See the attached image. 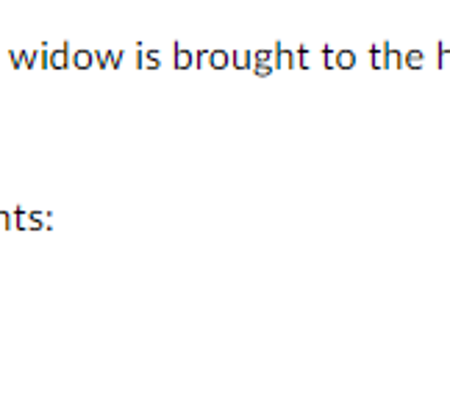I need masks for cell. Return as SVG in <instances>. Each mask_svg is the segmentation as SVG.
<instances>
[{
	"mask_svg": "<svg viewBox=\"0 0 450 411\" xmlns=\"http://www.w3.org/2000/svg\"><path fill=\"white\" fill-rule=\"evenodd\" d=\"M70 64V45L50 47V70H64Z\"/></svg>",
	"mask_w": 450,
	"mask_h": 411,
	"instance_id": "cell-1",
	"label": "cell"
},
{
	"mask_svg": "<svg viewBox=\"0 0 450 411\" xmlns=\"http://www.w3.org/2000/svg\"><path fill=\"white\" fill-rule=\"evenodd\" d=\"M70 61H72L75 67H78V70H89L92 61H95V53H92V50H86V47H78V50H72Z\"/></svg>",
	"mask_w": 450,
	"mask_h": 411,
	"instance_id": "cell-2",
	"label": "cell"
},
{
	"mask_svg": "<svg viewBox=\"0 0 450 411\" xmlns=\"http://www.w3.org/2000/svg\"><path fill=\"white\" fill-rule=\"evenodd\" d=\"M11 222H14V228H20V231H31L28 211H25L23 206H17V209H14V214H11Z\"/></svg>",
	"mask_w": 450,
	"mask_h": 411,
	"instance_id": "cell-3",
	"label": "cell"
},
{
	"mask_svg": "<svg viewBox=\"0 0 450 411\" xmlns=\"http://www.w3.org/2000/svg\"><path fill=\"white\" fill-rule=\"evenodd\" d=\"M192 53L186 50V47H175V64L181 67V70H186V67H192Z\"/></svg>",
	"mask_w": 450,
	"mask_h": 411,
	"instance_id": "cell-4",
	"label": "cell"
},
{
	"mask_svg": "<svg viewBox=\"0 0 450 411\" xmlns=\"http://www.w3.org/2000/svg\"><path fill=\"white\" fill-rule=\"evenodd\" d=\"M209 61H211V67H225V64H228V53H225V50H214V53H209Z\"/></svg>",
	"mask_w": 450,
	"mask_h": 411,
	"instance_id": "cell-5",
	"label": "cell"
},
{
	"mask_svg": "<svg viewBox=\"0 0 450 411\" xmlns=\"http://www.w3.org/2000/svg\"><path fill=\"white\" fill-rule=\"evenodd\" d=\"M353 61H356V56H353L350 50H339V56H336L339 67H353Z\"/></svg>",
	"mask_w": 450,
	"mask_h": 411,
	"instance_id": "cell-6",
	"label": "cell"
},
{
	"mask_svg": "<svg viewBox=\"0 0 450 411\" xmlns=\"http://www.w3.org/2000/svg\"><path fill=\"white\" fill-rule=\"evenodd\" d=\"M406 64H408V67H420V64H422V53H420V50H408V53H406Z\"/></svg>",
	"mask_w": 450,
	"mask_h": 411,
	"instance_id": "cell-7",
	"label": "cell"
},
{
	"mask_svg": "<svg viewBox=\"0 0 450 411\" xmlns=\"http://www.w3.org/2000/svg\"><path fill=\"white\" fill-rule=\"evenodd\" d=\"M11 225H14V222H11V214H9V211H0V231L11 228Z\"/></svg>",
	"mask_w": 450,
	"mask_h": 411,
	"instance_id": "cell-8",
	"label": "cell"
},
{
	"mask_svg": "<svg viewBox=\"0 0 450 411\" xmlns=\"http://www.w3.org/2000/svg\"><path fill=\"white\" fill-rule=\"evenodd\" d=\"M236 64H239V67H245V64H248V53H245V50H239V53H236Z\"/></svg>",
	"mask_w": 450,
	"mask_h": 411,
	"instance_id": "cell-9",
	"label": "cell"
},
{
	"mask_svg": "<svg viewBox=\"0 0 450 411\" xmlns=\"http://www.w3.org/2000/svg\"><path fill=\"white\" fill-rule=\"evenodd\" d=\"M278 61H281V64L286 67V64H289V53H286V50H281V53H278Z\"/></svg>",
	"mask_w": 450,
	"mask_h": 411,
	"instance_id": "cell-10",
	"label": "cell"
},
{
	"mask_svg": "<svg viewBox=\"0 0 450 411\" xmlns=\"http://www.w3.org/2000/svg\"><path fill=\"white\" fill-rule=\"evenodd\" d=\"M442 64H445V67H450V50H447V47H445V50H442Z\"/></svg>",
	"mask_w": 450,
	"mask_h": 411,
	"instance_id": "cell-11",
	"label": "cell"
},
{
	"mask_svg": "<svg viewBox=\"0 0 450 411\" xmlns=\"http://www.w3.org/2000/svg\"><path fill=\"white\" fill-rule=\"evenodd\" d=\"M386 61H389V64H398V53L389 50V56H386Z\"/></svg>",
	"mask_w": 450,
	"mask_h": 411,
	"instance_id": "cell-12",
	"label": "cell"
}]
</instances>
